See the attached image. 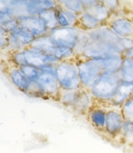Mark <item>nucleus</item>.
<instances>
[{"label":"nucleus","mask_w":133,"mask_h":153,"mask_svg":"<svg viewBox=\"0 0 133 153\" xmlns=\"http://www.w3.org/2000/svg\"><path fill=\"white\" fill-rule=\"evenodd\" d=\"M60 90L61 88L56 78V74L42 72L37 82L32 83L29 93L27 95L43 99H50L57 102Z\"/></svg>","instance_id":"5"},{"label":"nucleus","mask_w":133,"mask_h":153,"mask_svg":"<svg viewBox=\"0 0 133 153\" xmlns=\"http://www.w3.org/2000/svg\"><path fill=\"white\" fill-rule=\"evenodd\" d=\"M9 38L10 34L0 26V51H7L9 47Z\"/></svg>","instance_id":"28"},{"label":"nucleus","mask_w":133,"mask_h":153,"mask_svg":"<svg viewBox=\"0 0 133 153\" xmlns=\"http://www.w3.org/2000/svg\"><path fill=\"white\" fill-rule=\"evenodd\" d=\"M122 111L126 121L133 122V94L122 106Z\"/></svg>","instance_id":"26"},{"label":"nucleus","mask_w":133,"mask_h":153,"mask_svg":"<svg viewBox=\"0 0 133 153\" xmlns=\"http://www.w3.org/2000/svg\"><path fill=\"white\" fill-rule=\"evenodd\" d=\"M103 25L101 22H99L98 19L95 18L92 14H90L87 11H84L82 14L78 16V25L77 28L82 31L90 32L93 30H96L98 28L101 27Z\"/></svg>","instance_id":"17"},{"label":"nucleus","mask_w":133,"mask_h":153,"mask_svg":"<svg viewBox=\"0 0 133 153\" xmlns=\"http://www.w3.org/2000/svg\"><path fill=\"white\" fill-rule=\"evenodd\" d=\"M121 83L122 79L120 78L119 73L104 72L93 85L90 92L95 98L96 102L109 107Z\"/></svg>","instance_id":"2"},{"label":"nucleus","mask_w":133,"mask_h":153,"mask_svg":"<svg viewBox=\"0 0 133 153\" xmlns=\"http://www.w3.org/2000/svg\"><path fill=\"white\" fill-rule=\"evenodd\" d=\"M132 94H133V84L122 82V83L120 84V86L118 88V90L116 92L114 98L112 99L109 107L122 108L123 105L131 97Z\"/></svg>","instance_id":"16"},{"label":"nucleus","mask_w":133,"mask_h":153,"mask_svg":"<svg viewBox=\"0 0 133 153\" xmlns=\"http://www.w3.org/2000/svg\"><path fill=\"white\" fill-rule=\"evenodd\" d=\"M8 61L18 67L34 66L40 68L46 64L57 65L60 62L54 56L46 54L33 48L28 47L21 51H14L8 53Z\"/></svg>","instance_id":"1"},{"label":"nucleus","mask_w":133,"mask_h":153,"mask_svg":"<svg viewBox=\"0 0 133 153\" xmlns=\"http://www.w3.org/2000/svg\"><path fill=\"white\" fill-rule=\"evenodd\" d=\"M19 68H21V72L31 83H35L37 82L39 76L42 74V71L40 70L39 68L34 67V66H23Z\"/></svg>","instance_id":"25"},{"label":"nucleus","mask_w":133,"mask_h":153,"mask_svg":"<svg viewBox=\"0 0 133 153\" xmlns=\"http://www.w3.org/2000/svg\"><path fill=\"white\" fill-rule=\"evenodd\" d=\"M56 13H57L58 26L60 28H77L79 15L72 13L60 5L56 8Z\"/></svg>","instance_id":"15"},{"label":"nucleus","mask_w":133,"mask_h":153,"mask_svg":"<svg viewBox=\"0 0 133 153\" xmlns=\"http://www.w3.org/2000/svg\"><path fill=\"white\" fill-rule=\"evenodd\" d=\"M102 2L107 9L111 12L112 16L119 13L123 9V4L119 0H103Z\"/></svg>","instance_id":"27"},{"label":"nucleus","mask_w":133,"mask_h":153,"mask_svg":"<svg viewBox=\"0 0 133 153\" xmlns=\"http://www.w3.org/2000/svg\"><path fill=\"white\" fill-rule=\"evenodd\" d=\"M81 90H64V89H61L60 90L59 96H58V101L57 102L71 111L75 105L76 101H77Z\"/></svg>","instance_id":"20"},{"label":"nucleus","mask_w":133,"mask_h":153,"mask_svg":"<svg viewBox=\"0 0 133 153\" xmlns=\"http://www.w3.org/2000/svg\"><path fill=\"white\" fill-rule=\"evenodd\" d=\"M120 78L122 82L133 84V59L129 57H124L121 70L119 72Z\"/></svg>","instance_id":"21"},{"label":"nucleus","mask_w":133,"mask_h":153,"mask_svg":"<svg viewBox=\"0 0 133 153\" xmlns=\"http://www.w3.org/2000/svg\"><path fill=\"white\" fill-rule=\"evenodd\" d=\"M39 17L43 19L44 25H46L48 30L52 31L58 28V21H57V13H56V9H51V10H46L42 12L39 15Z\"/></svg>","instance_id":"22"},{"label":"nucleus","mask_w":133,"mask_h":153,"mask_svg":"<svg viewBox=\"0 0 133 153\" xmlns=\"http://www.w3.org/2000/svg\"><path fill=\"white\" fill-rule=\"evenodd\" d=\"M56 78L59 85L64 90H81L83 89L79 78L76 59L59 62L56 65Z\"/></svg>","instance_id":"4"},{"label":"nucleus","mask_w":133,"mask_h":153,"mask_svg":"<svg viewBox=\"0 0 133 153\" xmlns=\"http://www.w3.org/2000/svg\"><path fill=\"white\" fill-rule=\"evenodd\" d=\"M76 64L82 87L84 89L90 90L104 73L101 58H87L78 55L76 57Z\"/></svg>","instance_id":"3"},{"label":"nucleus","mask_w":133,"mask_h":153,"mask_svg":"<svg viewBox=\"0 0 133 153\" xmlns=\"http://www.w3.org/2000/svg\"><path fill=\"white\" fill-rule=\"evenodd\" d=\"M4 72H5V74L7 75L8 79H10V82L13 83L19 91H21L25 94L29 93L32 83L27 79L26 76H24V74L21 70V68L8 61L7 65H5V68H4Z\"/></svg>","instance_id":"11"},{"label":"nucleus","mask_w":133,"mask_h":153,"mask_svg":"<svg viewBox=\"0 0 133 153\" xmlns=\"http://www.w3.org/2000/svg\"><path fill=\"white\" fill-rule=\"evenodd\" d=\"M85 11L92 14L95 18L98 19L99 22H101L103 25H107V22H109V19L112 17L111 12L105 7L103 2L99 1V0H96V3L95 5L88 8Z\"/></svg>","instance_id":"18"},{"label":"nucleus","mask_w":133,"mask_h":153,"mask_svg":"<svg viewBox=\"0 0 133 153\" xmlns=\"http://www.w3.org/2000/svg\"><path fill=\"white\" fill-rule=\"evenodd\" d=\"M58 0H26V11L28 16H39L43 11L56 9Z\"/></svg>","instance_id":"14"},{"label":"nucleus","mask_w":133,"mask_h":153,"mask_svg":"<svg viewBox=\"0 0 133 153\" xmlns=\"http://www.w3.org/2000/svg\"><path fill=\"white\" fill-rule=\"evenodd\" d=\"M107 26L122 39H133V21L122 16L113 15Z\"/></svg>","instance_id":"9"},{"label":"nucleus","mask_w":133,"mask_h":153,"mask_svg":"<svg viewBox=\"0 0 133 153\" xmlns=\"http://www.w3.org/2000/svg\"><path fill=\"white\" fill-rule=\"evenodd\" d=\"M126 117L121 107H108L106 115V125L104 138L110 142H120L123 128L126 123Z\"/></svg>","instance_id":"6"},{"label":"nucleus","mask_w":133,"mask_h":153,"mask_svg":"<svg viewBox=\"0 0 133 153\" xmlns=\"http://www.w3.org/2000/svg\"><path fill=\"white\" fill-rule=\"evenodd\" d=\"M35 39L36 38L29 31L19 25L14 32L10 33L9 47H8L7 52L10 53V52L21 51L25 48L30 47Z\"/></svg>","instance_id":"8"},{"label":"nucleus","mask_w":133,"mask_h":153,"mask_svg":"<svg viewBox=\"0 0 133 153\" xmlns=\"http://www.w3.org/2000/svg\"><path fill=\"white\" fill-rule=\"evenodd\" d=\"M14 19H17L15 18L13 15H12L10 12H7V11H3V10H0V26H3L5 25L6 23H8L10 21Z\"/></svg>","instance_id":"29"},{"label":"nucleus","mask_w":133,"mask_h":153,"mask_svg":"<svg viewBox=\"0 0 133 153\" xmlns=\"http://www.w3.org/2000/svg\"><path fill=\"white\" fill-rule=\"evenodd\" d=\"M58 3L60 6L76 15L82 14L85 11L82 0H58Z\"/></svg>","instance_id":"23"},{"label":"nucleus","mask_w":133,"mask_h":153,"mask_svg":"<svg viewBox=\"0 0 133 153\" xmlns=\"http://www.w3.org/2000/svg\"><path fill=\"white\" fill-rule=\"evenodd\" d=\"M104 72L108 73H119L123 65V54H111L106 57L101 58Z\"/></svg>","instance_id":"19"},{"label":"nucleus","mask_w":133,"mask_h":153,"mask_svg":"<svg viewBox=\"0 0 133 153\" xmlns=\"http://www.w3.org/2000/svg\"><path fill=\"white\" fill-rule=\"evenodd\" d=\"M18 19L19 25L29 31L36 39L46 36L50 32L39 16H26Z\"/></svg>","instance_id":"12"},{"label":"nucleus","mask_w":133,"mask_h":153,"mask_svg":"<svg viewBox=\"0 0 133 153\" xmlns=\"http://www.w3.org/2000/svg\"><path fill=\"white\" fill-rule=\"evenodd\" d=\"M119 143L128 146H133V122L126 121L123 128V132L122 135H121Z\"/></svg>","instance_id":"24"},{"label":"nucleus","mask_w":133,"mask_h":153,"mask_svg":"<svg viewBox=\"0 0 133 153\" xmlns=\"http://www.w3.org/2000/svg\"><path fill=\"white\" fill-rule=\"evenodd\" d=\"M82 30L78 28H56L49 32L48 36L52 40L55 46L65 47L75 51L81 40Z\"/></svg>","instance_id":"7"},{"label":"nucleus","mask_w":133,"mask_h":153,"mask_svg":"<svg viewBox=\"0 0 133 153\" xmlns=\"http://www.w3.org/2000/svg\"><path fill=\"white\" fill-rule=\"evenodd\" d=\"M123 55L124 56V57H129V58H132L133 59V46L130 47L129 49L124 51Z\"/></svg>","instance_id":"30"},{"label":"nucleus","mask_w":133,"mask_h":153,"mask_svg":"<svg viewBox=\"0 0 133 153\" xmlns=\"http://www.w3.org/2000/svg\"><path fill=\"white\" fill-rule=\"evenodd\" d=\"M107 108L108 107L105 105L96 102L95 106L91 108V111H89L87 115V119L90 122L91 126L102 137L105 133Z\"/></svg>","instance_id":"10"},{"label":"nucleus","mask_w":133,"mask_h":153,"mask_svg":"<svg viewBox=\"0 0 133 153\" xmlns=\"http://www.w3.org/2000/svg\"><path fill=\"white\" fill-rule=\"evenodd\" d=\"M95 104H96V100L91 94L90 90L84 89L83 88L81 92H80L77 101H76L75 105L71 111L72 112H74L75 114H77L78 116H85V117H87L89 111L95 106Z\"/></svg>","instance_id":"13"}]
</instances>
